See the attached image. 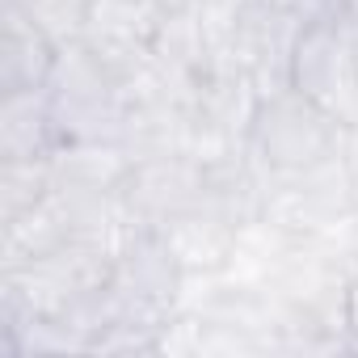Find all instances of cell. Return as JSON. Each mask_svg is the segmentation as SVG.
<instances>
[{
	"mask_svg": "<svg viewBox=\"0 0 358 358\" xmlns=\"http://www.w3.org/2000/svg\"><path fill=\"white\" fill-rule=\"evenodd\" d=\"M59 59V43L17 5H5V38H0V80L5 93L47 89Z\"/></svg>",
	"mask_w": 358,
	"mask_h": 358,
	"instance_id": "6da1fadb",
	"label": "cell"
}]
</instances>
